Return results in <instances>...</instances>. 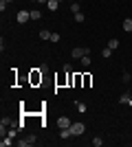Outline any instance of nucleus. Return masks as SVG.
I'll return each instance as SVG.
<instances>
[{"instance_id": "obj_3", "label": "nucleus", "mask_w": 132, "mask_h": 147, "mask_svg": "<svg viewBox=\"0 0 132 147\" xmlns=\"http://www.w3.org/2000/svg\"><path fill=\"white\" fill-rule=\"evenodd\" d=\"M70 132H73V136H79V134L86 132V125H84V123H73V125H70Z\"/></svg>"}, {"instance_id": "obj_8", "label": "nucleus", "mask_w": 132, "mask_h": 147, "mask_svg": "<svg viewBox=\"0 0 132 147\" xmlns=\"http://www.w3.org/2000/svg\"><path fill=\"white\" fill-rule=\"evenodd\" d=\"M73 136V132H70V127H64L62 132H60V138H70Z\"/></svg>"}, {"instance_id": "obj_11", "label": "nucleus", "mask_w": 132, "mask_h": 147, "mask_svg": "<svg viewBox=\"0 0 132 147\" xmlns=\"http://www.w3.org/2000/svg\"><path fill=\"white\" fill-rule=\"evenodd\" d=\"M70 11H73V13H79V11H82V9H79V2H77V0H75V2H70Z\"/></svg>"}, {"instance_id": "obj_7", "label": "nucleus", "mask_w": 132, "mask_h": 147, "mask_svg": "<svg viewBox=\"0 0 132 147\" xmlns=\"http://www.w3.org/2000/svg\"><path fill=\"white\" fill-rule=\"evenodd\" d=\"M51 35H53V33H51L49 29H42V31H40V40H51Z\"/></svg>"}, {"instance_id": "obj_2", "label": "nucleus", "mask_w": 132, "mask_h": 147, "mask_svg": "<svg viewBox=\"0 0 132 147\" xmlns=\"http://www.w3.org/2000/svg\"><path fill=\"white\" fill-rule=\"evenodd\" d=\"M16 20H18L20 24H24V22H29V20H31V11H26V9H22V11H18V16H16Z\"/></svg>"}, {"instance_id": "obj_12", "label": "nucleus", "mask_w": 132, "mask_h": 147, "mask_svg": "<svg viewBox=\"0 0 132 147\" xmlns=\"http://www.w3.org/2000/svg\"><path fill=\"white\" fill-rule=\"evenodd\" d=\"M31 20H42V13H40L38 9H33L31 11Z\"/></svg>"}, {"instance_id": "obj_6", "label": "nucleus", "mask_w": 132, "mask_h": 147, "mask_svg": "<svg viewBox=\"0 0 132 147\" xmlns=\"http://www.w3.org/2000/svg\"><path fill=\"white\" fill-rule=\"evenodd\" d=\"M46 7H49L51 11H57V7H60V0H49V2H46Z\"/></svg>"}, {"instance_id": "obj_25", "label": "nucleus", "mask_w": 132, "mask_h": 147, "mask_svg": "<svg viewBox=\"0 0 132 147\" xmlns=\"http://www.w3.org/2000/svg\"><path fill=\"white\" fill-rule=\"evenodd\" d=\"M73 2H75V0H73Z\"/></svg>"}, {"instance_id": "obj_24", "label": "nucleus", "mask_w": 132, "mask_h": 147, "mask_svg": "<svg viewBox=\"0 0 132 147\" xmlns=\"http://www.w3.org/2000/svg\"><path fill=\"white\" fill-rule=\"evenodd\" d=\"M5 2H7V5H9V2H13V0H5Z\"/></svg>"}, {"instance_id": "obj_23", "label": "nucleus", "mask_w": 132, "mask_h": 147, "mask_svg": "<svg viewBox=\"0 0 132 147\" xmlns=\"http://www.w3.org/2000/svg\"><path fill=\"white\" fill-rule=\"evenodd\" d=\"M128 105H132V97H130V101H128Z\"/></svg>"}, {"instance_id": "obj_22", "label": "nucleus", "mask_w": 132, "mask_h": 147, "mask_svg": "<svg viewBox=\"0 0 132 147\" xmlns=\"http://www.w3.org/2000/svg\"><path fill=\"white\" fill-rule=\"evenodd\" d=\"M51 42L57 44V42H60V35H57V33H53V35H51Z\"/></svg>"}, {"instance_id": "obj_18", "label": "nucleus", "mask_w": 132, "mask_h": 147, "mask_svg": "<svg viewBox=\"0 0 132 147\" xmlns=\"http://www.w3.org/2000/svg\"><path fill=\"white\" fill-rule=\"evenodd\" d=\"M77 110H79V112H86V103H82V101H77Z\"/></svg>"}, {"instance_id": "obj_5", "label": "nucleus", "mask_w": 132, "mask_h": 147, "mask_svg": "<svg viewBox=\"0 0 132 147\" xmlns=\"http://www.w3.org/2000/svg\"><path fill=\"white\" fill-rule=\"evenodd\" d=\"M123 31H126V33H132V20L130 18L123 20Z\"/></svg>"}, {"instance_id": "obj_13", "label": "nucleus", "mask_w": 132, "mask_h": 147, "mask_svg": "<svg viewBox=\"0 0 132 147\" xmlns=\"http://www.w3.org/2000/svg\"><path fill=\"white\" fill-rule=\"evenodd\" d=\"M11 136H7V138H5V136H2V141H0V145H2V147H7V145H11Z\"/></svg>"}, {"instance_id": "obj_17", "label": "nucleus", "mask_w": 132, "mask_h": 147, "mask_svg": "<svg viewBox=\"0 0 132 147\" xmlns=\"http://www.w3.org/2000/svg\"><path fill=\"white\" fill-rule=\"evenodd\" d=\"M130 97H132V94H121L119 101H121V103H128V101H130Z\"/></svg>"}, {"instance_id": "obj_20", "label": "nucleus", "mask_w": 132, "mask_h": 147, "mask_svg": "<svg viewBox=\"0 0 132 147\" xmlns=\"http://www.w3.org/2000/svg\"><path fill=\"white\" fill-rule=\"evenodd\" d=\"M16 145L18 147H29V143H26V138H22V141H16Z\"/></svg>"}, {"instance_id": "obj_21", "label": "nucleus", "mask_w": 132, "mask_h": 147, "mask_svg": "<svg viewBox=\"0 0 132 147\" xmlns=\"http://www.w3.org/2000/svg\"><path fill=\"white\" fill-rule=\"evenodd\" d=\"M64 73L70 75V73H73V66H70V64H64Z\"/></svg>"}, {"instance_id": "obj_4", "label": "nucleus", "mask_w": 132, "mask_h": 147, "mask_svg": "<svg viewBox=\"0 0 132 147\" xmlns=\"http://www.w3.org/2000/svg\"><path fill=\"white\" fill-rule=\"evenodd\" d=\"M70 125H73V123L68 121V117H60V119H57V127H60V129H64V127H70Z\"/></svg>"}, {"instance_id": "obj_26", "label": "nucleus", "mask_w": 132, "mask_h": 147, "mask_svg": "<svg viewBox=\"0 0 132 147\" xmlns=\"http://www.w3.org/2000/svg\"><path fill=\"white\" fill-rule=\"evenodd\" d=\"M130 35H132V33H130Z\"/></svg>"}, {"instance_id": "obj_19", "label": "nucleus", "mask_w": 132, "mask_h": 147, "mask_svg": "<svg viewBox=\"0 0 132 147\" xmlns=\"http://www.w3.org/2000/svg\"><path fill=\"white\" fill-rule=\"evenodd\" d=\"M93 145H95V147H101V145H104V141L97 136V138H93Z\"/></svg>"}, {"instance_id": "obj_9", "label": "nucleus", "mask_w": 132, "mask_h": 147, "mask_svg": "<svg viewBox=\"0 0 132 147\" xmlns=\"http://www.w3.org/2000/svg\"><path fill=\"white\" fill-rule=\"evenodd\" d=\"M79 64H82L84 68H88V66H90V55H84L82 59H79Z\"/></svg>"}, {"instance_id": "obj_15", "label": "nucleus", "mask_w": 132, "mask_h": 147, "mask_svg": "<svg viewBox=\"0 0 132 147\" xmlns=\"http://www.w3.org/2000/svg\"><path fill=\"white\" fill-rule=\"evenodd\" d=\"M73 16H75V22H84V20H86V16H84L82 11H79V13H73Z\"/></svg>"}, {"instance_id": "obj_14", "label": "nucleus", "mask_w": 132, "mask_h": 147, "mask_svg": "<svg viewBox=\"0 0 132 147\" xmlns=\"http://www.w3.org/2000/svg\"><path fill=\"white\" fill-rule=\"evenodd\" d=\"M112 55V49H110V46H106V49L101 51V57H110Z\"/></svg>"}, {"instance_id": "obj_10", "label": "nucleus", "mask_w": 132, "mask_h": 147, "mask_svg": "<svg viewBox=\"0 0 132 147\" xmlns=\"http://www.w3.org/2000/svg\"><path fill=\"white\" fill-rule=\"evenodd\" d=\"M108 46H110V49H119V40H117V37H112V40H110V42H108Z\"/></svg>"}, {"instance_id": "obj_16", "label": "nucleus", "mask_w": 132, "mask_h": 147, "mask_svg": "<svg viewBox=\"0 0 132 147\" xmlns=\"http://www.w3.org/2000/svg\"><path fill=\"white\" fill-rule=\"evenodd\" d=\"M35 141H38V138H35V134L26 136V143H29V145H35Z\"/></svg>"}, {"instance_id": "obj_1", "label": "nucleus", "mask_w": 132, "mask_h": 147, "mask_svg": "<svg viewBox=\"0 0 132 147\" xmlns=\"http://www.w3.org/2000/svg\"><path fill=\"white\" fill-rule=\"evenodd\" d=\"M90 53V49H86V46H75V49L70 51V55H73V59H82L84 55H88Z\"/></svg>"}]
</instances>
